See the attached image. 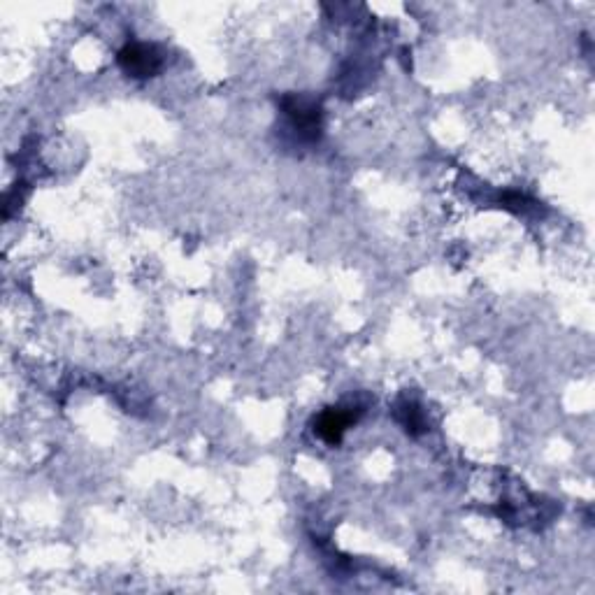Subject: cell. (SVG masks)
I'll return each instance as SVG.
<instances>
[{
	"mask_svg": "<svg viewBox=\"0 0 595 595\" xmlns=\"http://www.w3.org/2000/svg\"><path fill=\"white\" fill-rule=\"evenodd\" d=\"M121 70L135 80H147L154 77L163 68V56L154 45L145 42H128L117 56Z\"/></svg>",
	"mask_w": 595,
	"mask_h": 595,
	"instance_id": "1",
	"label": "cell"
},
{
	"mask_svg": "<svg viewBox=\"0 0 595 595\" xmlns=\"http://www.w3.org/2000/svg\"><path fill=\"white\" fill-rule=\"evenodd\" d=\"M282 110L289 117L293 131L307 140H317L321 135V107L300 96L282 98Z\"/></svg>",
	"mask_w": 595,
	"mask_h": 595,
	"instance_id": "2",
	"label": "cell"
},
{
	"mask_svg": "<svg viewBox=\"0 0 595 595\" xmlns=\"http://www.w3.org/2000/svg\"><path fill=\"white\" fill-rule=\"evenodd\" d=\"M361 407L358 405H347V407H328L326 412H321L317 421H314V433H317L326 444L342 442L344 433L351 424H356L358 417H361Z\"/></svg>",
	"mask_w": 595,
	"mask_h": 595,
	"instance_id": "3",
	"label": "cell"
},
{
	"mask_svg": "<svg viewBox=\"0 0 595 595\" xmlns=\"http://www.w3.org/2000/svg\"><path fill=\"white\" fill-rule=\"evenodd\" d=\"M396 419H398V424L403 426L410 435L426 433L424 412H421V407L414 403V400H407V398L400 400V403L396 405Z\"/></svg>",
	"mask_w": 595,
	"mask_h": 595,
	"instance_id": "4",
	"label": "cell"
}]
</instances>
